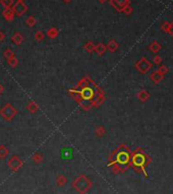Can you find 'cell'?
Listing matches in <instances>:
<instances>
[{"label":"cell","instance_id":"obj_32","mask_svg":"<svg viewBox=\"0 0 173 194\" xmlns=\"http://www.w3.org/2000/svg\"><path fill=\"white\" fill-rule=\"evenodd\" d=\"M34 160H35V161L37 162V163H39V162L42 160L41 155H39V153H37V155H34Z\"/></svg>","mask_w":173,"mask_h":194},{"label":"cell","instance_id":"obj_28","mask_svg":"<svg viewBox=\"0 0 173 194\" xmlns=\"http://www.w3.org/2000/svg\"><path fill=\"white\" fill-rule=\"evenodd\" d=\"M65 181H66V180H65L64 177H59L58 180H57V183H58L59 185H63V184L65 183Z\"/></svg>","mask_w":173,"mask_h":194},{"label":"cell","instance_id":"obj_24","mask_svg":"<svg viewBox=\"0 0 173 194\" xmlns=\"http://www.w3.org/2000/svg\"><path fill=\"white\" fill-rule=\"evenodd\" d=\"M44 34H43V32H37V33L35 34V39L37 40V41H39V42H41L42 40L44 39Z\"/></svg>","mask_w":173,"mask_h":194},{"label":"cell","instance_id":"obj_8","mask_svg":"<svg viewBox=\"0 0 173 194\" xmlns=\"http://www.w3.org/2000/svg\"><path fill=\"white\" fill-rule=\"evenodd\" d=\"M164 78V75L161 74L160 72H159L158 70L157 71H154V72L151 74V79H152L153 81H154L155 83H159L162 79Z\"/></svg>","mask_w":173,"mask_h":194},{"label":"cell","instance_id":"obj_16","mask_svg":"<svg viewBox=\"0 0 173 194\" xmlns=\"http://www.w3.org/2000/svg\"><path fill=\"white\" fill-rule=\"evenodd\" d=\"M7 62H8V64L11 67L14 68V67L17 66V64H19V59H17L15 56H12V57H10L8 60H7Z\"/></svg>","mask_w":173,"mask_h":194},{"label":"cell","instance_id":"obj_36","mask_svg":"<svg viewBox=\"0 0 173 194\" xmlns=\"http://www.w3.org/2000/svg\"><path fill=\"white\" fill-rule=\"evenodd\" d=\"M99 1H100L101 3H104V2H106L107 0H99Z\"/></svg>","mask_w":173,"mask_h":194},{"label":"cell","instance_id":"obj_9","mask_svg":"<svg viewBox=\"0 0 173 194\" xmlns=\"http://www.w3.org/2000/svg\"><path fill=\"white\" fill-rule=\"evenodd\" d=\"M11 41H12L14 44H17V45H21V44L23 43V35H21V34H19V33H15L14 35L11 37Z\"/></svg>","mask_w":173,"mask_h":194},{"label":"cell","instance_id":"obj_19","mask_svg":"<svg viewBox=\"0 0 173 194\" xmlns=\"http://www.w3.org/2000/svg\"><path fill=\"white\" fill-rule=\"evenodd\" d=\"M127 160H128V155H127L125 153H121L118 155V162H120L121 164L126 163Z\"/></svg>","mask_w":173,"mask_h":194},{"label":"cell","instance_id":"obj_3","mask_svg":"<svg viewBox=\"0 0 173 194\" xmlns=\"http://www.w3.org/2000/svg\"><path fill=\"white\" fill-rule=\"evenodd\" d=\"M152 63L149 60H147L146 58H142L136 63V67L140 72L142 73H147L151 68H152Z\"/></svg>","mask_w":173,"mask_h":194},{"label":"cell","instance_id":"obj_27","mask_svg":"<svg viewBox=\"0 0 173 194\" xmlns=\"http://www.w3.org/2000/svg\"><path fill=\"white\" fill-rule=\"evenodd\" d=\"M169 25H170V23H167V21H165V23H163V25H162V30H163V31H165V32H168Z\"/></svg>","mask_w":173,"mask_h":194},{"label":"cell","instance_id":"obj_37","mask_svg":"<svg viewBox=\"0 0 173 194\" xmlns=\"http://www.w3.org/2000/svg\"><path fill=\"white\" fill-rule=\"evenodd\" d=\"M64 2H66V3H68V2H70V0H64Z\"/></svg>","mask_w":173,"mask_h":194},{"label":"cell","instance_id":"obj_38","mask_svg":"<svg viewBox=\"0 0 173 194\" xmlns=\"http://www.w3.org/2000/svg\"><path fill=\"white\" fill-rule=\"evenodd\" d=\"M17 1H19V2H23L25 0H17Z\"/></svg>","mask_w":173,"mask_h":194},{"label":"cell","instance_id":"obj_12","mask_svg":"<svg viewBox=\"0 0 173 194\" xmlns=\"http://www.w3.org/2000/svg\"><path fill=\"white\" fill-rule=\"evenodd\" d=\"M81 96L85 100L91 99L93 97V91L91 89H83V91H81Z\"/></svg>","mask_w":173,"mask_h":194},{"label":"cell","instance_id":"obj_35","mask_svg":"<svg viewBox=\"0 0 173 194\" xmlns=\"http://www.w3.org/2000/svg\"><path fill=\"white\" fill-rule=\"evenodd\" d=\"M4 91V87L2 85H0V94H2Z\"/></svg>","mask_w":173,"mask_h":194},{"label":"cell","instance_id":"obj_6","mask_svg":"<svg viewBox=\"0 0 173 194\" xmlns=\"http://www.w3.org/2000/svg\"><path fill=\"white\" fill-rule=\"evenodd\" d=\"M111 4L119 11H123V9L128 5V0H111Z\"/></svg>","mask_w":173,"mask_h":194},{"label":"cell","instance_id":"obj_4","mask_svg":"<svg viewBox=\"0 0 173 194\" xmlns=\"http://www.w3.org/2000/svg\"><path fill=\"white\" fill-rule=\"evenodd\" d=\"M8 166L12 171H17L23 167V161L19 157L14 155V157H11L8 161Z\"/></svg>","mask_w":173,"mask_h":194},{"label":"cell","instance_id":"obj_21","mask_svg":"<svg viewBox=\"0 0 173 194\" xmlns=\"http://www.w3.org/2000/svg\"><path fill=\"white\" fill-rule=\"evenodd\" d=\"M36 19L33 17V15H31V17H29L27 19H26V23H27L29 27H34V25H36Z\"/></svg>","mask_w":173,"mask_h":194},{"label":"cell","instance_id":"obj_34","mask_svg":"<svg viewBox=\"0 0 173 194\" xmlns=\"http://www.w3.org/2000/svg\"><path fill=\"white\" fill-rule=\"evenodd\" d=\"M132 7L130 6H128V5H127L126 7H125L124 9H123V12H125V13H129L130 12V11H132Z\"/></svg>","mask_w":173,"mask_h":194},{"label":"cell","instance_id":"obj_13","mask_svg":"<svg viewBox=\"0 0 173 194\" xmlns=\"http://www.w3.org/2000/svg\"><path fill=\"white\" fill-rule=\"evenodd\" d=\"M149 49H150L152 52H154V53H157V52L160 51L161 46H160V44H159L158 42H153V43L151 44L150 46H149Z\"/></svg>","mask_w":173,"mask_h":194},{"label":"cell","instance_id":"obj_31","mask_svg":"<svg viewBox=\"0 0 173 194\" xmlns=\"http://www.w3.org/2000/svg\"><path fill=\"white\" fill-rule=\"evenodd\" d=\"M161 57L160 56H156V57H154V63H156L157 65H158V64H160L161 63Z\"/></svg>","mask_w":173,"mask_h":194},{"label":"cell","instance_id":"obj_11","mask_svg":"<svg viewBox=\"0 0 173 194\" xmlns=\"http://www.w3.org/2000/svg\"><path fill=\"white\" fill-rule=\"evenodd\" d=\"M138 97L141 101L145 102V101H147L149 98H150V94H149L147 91H145V89H143V91H141L140 93L138 94Z\"/></svg>","mask_w":173,"mask_h":194},{"label":"cell","instance_id":"obj_10","mask_svg":"<svg viewBox=\"0 0 173 194\" xmlns=\"http://www.w3.org/2000/svg\"><path fill=\"white\" fill-rule=\"evenodd\" d=\"M117 48H118V44H117L114 40H110L108 45H107V49L110 52H115L117 50Z\"/></svg>","mask_w":173,"mask_h":194},{"label":"cell","instance_id":"obj_1","mask_svg":"<svg viewBox=\"0 0 173 194\" xmlns=\"http://www.w3.org/2000/svg\"><path fill=\"white\" fill-rule=\"evenodd\" d=\"M73 187L81 193H85L91 187V182L85 176H81L73 182Z\"/></svg>","mask_w":173,"mask_h":194},{"label":"cell","instance_id":"obj_22","mask_svg":"<svg viewBox=\"0 0 173 194\" xmlns=\"http://www.w3.org/2000/svg\"><path fill=\"white\" fill-rule=\"evenodd\" d=\"M134 162V164H136V165H142V164L145 162V159H144V157H143L142 155H136Z\"/></svg>","mask_w":173,"mask_h":194},{"label":"cell","instance_id":"obj_23","mask_svg":"<svg viewBox=\"0 0 173 194\" xmlns=\"http://www.w3.org/2000/svg\"><path fill=\"white\" fill-rule=\"evenodd\" d=\"M3 56H4L5 58H7V59H9L10 57L14 56V53H13V52L11 51V49H6L4 51V53H3Z\"/></svg>","mask_w":173,"mask_h":194},{"label":"cell","instance_id":"obj_20","mask_svg":"<svg viewBox=\"0 0 173 194\" xmlns=\"http://www.w3.org/2000/svg\"><path fill=\"white\" fill-rule=\"evenodd\" d=\"M0 3L4 8H9L13 4V0H0Z\"/></svg>","mask_w":173,"mask_h":194},{"label":"cell","instance_id":"obj_26","mask_svg":"<svg viewBox=\"0 0 173 194\" xmlns=\"http://www.w3.org/2000/svg\"><path fill=\"white\" fill-rule=\"evenodd\" d=\"M158 71L161 73V74H163V75H164L165 73H167V72H168V68H167L166 66H164V65H162V66H160V67H159Z\"/></svg>","mask_w":173,"mask_h":194},{"label":"cell","instance_id":"obj_33","mask_svg":"<svg viewBox=\"0 0 173 194\" xmlns=\"http://www.w3.org/2000/svg\"><path fill=\"white\" fill-rule=\"evenodd\" d=\"M5 37H6V36H5V33H3V32L0 31V42L4 41Z\"/></svg>","mask_w":173,"mask_h":194},{"label":"cell","instance_id":"obj_29","mask_svg":"<svg viewBox=\"0 0 173 194\" xmlns=\"http://www.w3.org/2000/svg\"><path fill=\"white\" fill-rule=\"evenodd\" d=\"M104 133H105V130H104V128L103 127L97 128V134L98 135H102V134H104Z\"/></svg>","mask_w":173,"mask_h":194},{"label":"cell","instance_id":"obj_17","mask_svg":"<svg viewBox=\"0 0 173 194\" xmlns=\"http://www.w3.org/2000/svg\"><path fill=\"white\" fill-rule=\"evenodd\" d=\"M27 109L29 110L30 112H32V113H35V112L38 110V106H37V104L34 103V102H30L27 106Z\"/></svg>","mask_w":173,"mask_h":194},{"label":"cell","instance_id":"obj_18","mask_svg":"<svg viewBox=\"0 0 173 194\" xmlns=\"http://www.w3.org/2000/svg\"><path fill=\"white\" fill-rule=\"evenodd\" d=\"M106 49H107V47H105L103 44H99V45L96 46V48H95V50H96L97 53H98L99 55H102V54L106 51Z\"/></svg>","mask_w":173,"mask_h":194},{"label":"cell","instance_id":"obj_30","mask_svg":"<svg viewBox=\"0 0 173 194\" xmlns=\"http://www.w3.org/2000/svg\"><path fill=\"white\" fill-rule=\"evenodd\" d=\"M167 33L170 34V35L173 37V21L169 25V29H168V32H167Z\"/></svg>","mask_w":173,"mask_h":194},{"label":"cell","instance_id":"obj_25","mask_svg":"<svg viewBox=\"0 0 173 194\" xmlns=\"http://www.w3.org/2000/svg\"><path fill=\"white\" fill-rule=\"evenodd\" d=\"M85 50H87L88 52H92V51H94L95 48H96V47H95V46L93 45V44L91 43V42H89V43L85 46Z\"/></svg>","mask_w":173,"mask_h":194},{"label":"cell","instance_id":"obj_15","mask_svg":"<svg viewBox=\"0 0 173 194\" xmlns=\"http://www.w3.org/2000/svg\"><path fill=\"white\" fill-rule=\"evenodd\" d=\"M9 151L7 147H5L4 145H0V159H5Z\"/></svg>","mask_w":173,"mask_h":194},{"label":"cell","instance_id":"obj_5","mask_svg":"<svg viewBox=\"0 0 173 194\" xmlns=\"http://www.w3.org/2000/svg\"><path fill=\"white\" fill-rule=\"evenodd\" d=\"M12 9L14 11L15 14H17L19 17H21L23 14H25L28 10V6L25 4L23 2H19V1H17V2L13 4Z\"/></svg>","mask_w":173,"mask_h":194},{"label":"cell","instance_id":"obj_2","mask_svg":"<svg viewBox=\"0 0 173 194\" xmlns=\"http://www.w3.org/2000/svg\"><path fill=\"white\" fill-rule=\"evenodd\" d=\"M17 111L11 104H6L0 109V114L7 121H10L14 118V116L17 115Z\"/></svg>","mask_w":173,"mask_h":194},{"label":"cell","instance_id":"obj_7","mask_svg":"<svg viewBox=\"0 0 173 194\" xmlns=\"http://www.w3.org/2000/svg\"><path fill=\"white\" fill-rule=\"evenodd\" d=\"M14 14H15L14 11H13V9L11 8V7H9V8H4V10L2 11L3 17L8 21H11L14 19Z\"/></svg>","mask_w":173,"mask_h":194},{"label":"cell","instance_id":"obj_14","mask_svg":"<svg viewBox=\"0 0 173 194\" xmlns=\"http://www.w3.org/2000/svg\"><path fill=\"white\" fill-rule=\"evenodd\" d=\"M47 35H48V37L51 38V39H54V38H56L57 36H58V30H57L56 28H51V29H49L48 32H47Z\"/></svg>","mask_w":173,"mask_h":194}]
</instances>
